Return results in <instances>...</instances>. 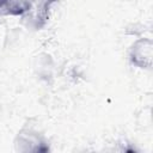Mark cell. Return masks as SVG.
Returning <instances> with one entry per match:
<instances>
[{
	"label": "cell",
	"instance_id": "obj_1",
	"mask_svg": "<svg viewBox=\"0 0 153 153\" xmlns=\"http://www.w3.org/2000/svg\"><path fill=\"white\" fill-rule=\"evenodd\" d=\"M32 1L33 0H7L5 6V13L12 16L23 14L31 7Z\"/></svg>",
	"mask_w": 153,
	"mask_h": 153
},
{
	"label": "cell",
	"instance_id": "obj_2",
	"mask_svg": "<svg viewBox=\"0 0 153 153\" xmlns=\"http://www.w3.org/2000/svg\"><path fill=\"white\" fill-rule=\"evenodd\" d=\"M6 1H7V0H0V10H5Z\"/></svg>",
	"mask_w": 153,
	"mask_h": 153
}]
</instances>
